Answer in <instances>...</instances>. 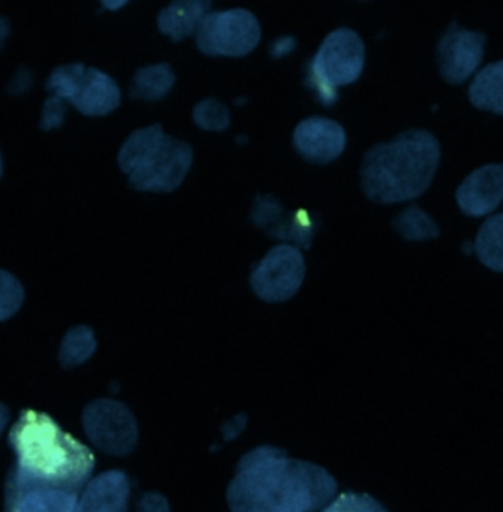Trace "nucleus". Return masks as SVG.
I'll list each match as a JSON object with an SVG mask.
<instances>
[{"label": "nucleus", "instance_id": "obj_9", "mask_svg": "<svg viewBox=\"0 0 503 512\" xmlns=\"http://www.w3.org/2000/svg\"><path fill=\"white\" fill-rule=\"evenodd\" d=\"M304 278L305 259L301 248L280 244L257 263L251 272L250 284L262 301L278 304L295 296Z\"/></svg>", "mask_w": 503, "mask_h": 512}, {"label": "nucleus", "instance_id": "obj_5", "mask_svg": "<svg viewBox=\"0 0 503 512\" xmlns=\"http://www.w3.org/2000/svg\"><path fill=\"white\" fill-rule=\"evenodd\" d=\"M364 65V41L352 29H337L323 40L311 59L307 85L323 106H332L337 103L338 88L355 83Z\"/></svg>", "mask_w": 503, "mask_h": 512}, {"label": "nucleus", "instance_id": "obj_25", "mask_svg": "<svg viewBox=\"0 0 503 512\" xmlns=\"http://www.w3.org/2000/svg\"><path fill=\"white\" fill-rule=\"evenodd\" d=\"M67 116V103L55 95H50L44 101L43 113H41L40 128L43 131L58 130L64 125Z\"/></svg>", "mask_w": 503, "mask_h": 512}, {"label": "nucleus", "instance_id": "obj_26", "mask_svg": "<svg viewBox=\"0 0 503 512\" xmlns=\"http://www.w3.org/2000/svg\"><path fill=\"white\" fill-rule=\"evenodd\" d=\"M32 85H34V73L31 68L20 67L8 83L7 92L14 97H22L31 91Z\"/></svg>", "mask_w": 503, "mask_h": 512}, {"label": "nucleus", "instance_id": "obj_7", "mask_svg": "<svg viewBox=\"0 0 503 512\" xmlns=\"http://www.w3.org/2000/svg\"><path fill=\"white\" fill-rule=\"evenodd\" d=\"M260 38L259 20L242 8L206 14L196 32L197 49L203 55L226 58L250 55Z\"/></svg>", "mask_w": 503, "mask_h": 512}, {"label": "nucleus", "instance_id": "obj_18", "mask_svg": "<svg viewBox=\"0 0 503 512\" xmlns=\"http://www.w3.org/2000/svg\"><path fill=\"white\" fill-rule=\"evenodd\" d=\"M175 83L176 76L169 64L148 65L134 74L130 95L134 100L160 101Z\"/></svg>", "mask_w": 503, "mask_h": 512}, {"label": "nucleus", "instance_id": "obj_14", "mask_svg": "<svg viewBox=\"0 0 503 512\" xmlns=\"http://www.w3.org/2000/svg\"><path fill=\"white\" fill-rule=\"evenodd\" d=\"M80 494L53 487L7 484L4 512H77Z\"/></svg>", "mask_w": 503, "mask_h": 512}, {"label": "nucleus", "instance_id": "obj_10", "mask_svg": "<svg viewBox=\"0 0 503 512\" xmlns=\"http://www.w3.org/2000/svg\"><path fill=\"white\" fill-rule=\"evenodd\" d=\"M487 37L452 23L437 44L440 76L449 85H461L476 73L484 59Z\"/></svg>", "mask_w": 503, "mask_h": 512}, {"label": "nucleus", "instance_id": "obj_30", "mask_svg": "<svg viewBox=\"0 0 503 512\" xmlns=\"http://www.w3.org/2000/svg\"><path fill=\"white\" fill-rule=\"evenodd\" d=\"M8 422H10V410L4 403H0V436L7 428Z\"/></svg>", "mask_w": 503, "mask_h": 512}, {"label": "nucleus", "instance_id": "obj_21", "mask_svg": "<svg viewBox=\"0 0 503 512\" xmlns=\"http://www.w3.org/2000/svg\"><path fill=\"white\" fill-rule=\"evenodd\" d=\"M394 229L406 241H427L439 238L440 229L433 218L418 206H409L394 220Z\"/></svg>", "mask_w": 503, "mask_h": 512}, {"label": "nucleus", "instance_id": "obj_32", "mask_svg": "<svg viewBox=\"0 0 503 512\" xmlns=\"http://www.w3.org/2000/svg\"><path fill=\"white\" fill-rule=\"evenodd\" d=\"M4 175V157H2V152H0V178Z\"/></svg>", "mask_w": 503, "mask_h": 512}, {"label": "nucleus", "instance_id": "obj_20", "mask_svg": "<svg viewBox=\"0 0 503 512\" xmlns=\"http://www.w3.org/2000/svg\"><path fill=\"white\" fill-rule=\"evenodd\" d=\"M95 350H97V338L92 328L86 325L74 326L62 340L59 362L65 368L79 367L92 358Z\"/></svg>", "mask_w": 503, "mask_h": 512}, {"label": "nucleus", "instance_id": "obj_8", "mask_svg": "<svg viewBox=\"0 0 503 512\" xmlns=\"http://www.w3.org/2000/svg\"><path fill=\"white\" fill-rule=\"evenodd\" d=\"M83 428L92 445L106 454L128 455L139 439L133 412L115 400L92 401L83 412Z\"/></svg>", "mask_w": 503, "mask_h": 512}, {"label": "nucleus", "instance_id": "obj_22", "mask_svg": "<svg viewBox=\"0 0 503 512\" xmlns=\"http://www.w3.org/2000/svg\"><path fill=\"white\" fill-rule=\"evenodd\" d=\"M25 298V287L19 278L5 269H0V322L16 316Z\"/></svg>", "mask_w": 503, "mask_h": 512}, {"label": "nucleus", "instance_id": "obj_16", "mask_svg": "<svg viewBox=\"0 0 503 512\" xmlns=\"http://www.w3.org/2000/svg\"><path fill=\"white\" fill-rule=\"evenodd\" d=\"M211 2L208 0H178L164 8L158 16V29L170 40L184 41L196 35L200 23L205 19Z\"/></svg>", "mask_w": 503, "mask_h": 512}, {"label": "nucleus", "instance_id": "obj_13", "mask_svg": "<svg viewBox=\"0 0 503 512\" xmlns=\"http://www.w3.org/2000/svg\"><path fill=\"white\" fill-rule=\"evenodd\" d=\"M455 199L461 212L469 217L493 214L503 202V163L473 170L457 188Z\"/></svg>", "mask_w": 503, "mask_h": 512}, {"label": "nucleus", "instance_id": "obj_1", "mask_svg": "<svg viewBox=\"0 0 503 512\" xmlns=\"http://www.w3.org/2000/svg\"><path fill=\"white\" fill-rule=\"evenodd\" d=\"M337 490V479L323 467L260 446L239 461L227 502L232 512H317Z\"/></svg>", "mask_w": 503, "mask_h": 512}, {"label": "nucleus", "instance_id": "obj_27", "mask_svg": "<svg viewBox=\"0 0 503 512\" xmlns=\"http://www.w3.org/2000/svg\"><path fill=\"white\" fill-rule=\"evenodd\" d=\"M137 512H170V506L161 494L148 493L140 500Z\"/></svg>", "mask_w": 503, "mask_h": 512}, {"label": "nucleus", "instance_id": "obj_6", "mask_svg": "<svg viewBox=\"0 0 503 512\" xmlns=\"http://www.w3.org/2000/svg\"><path fill=\"white\" fill-rule=\"evenodd\" d=\"M44 88L50 95L73 104L82 115L92 118L110 115L121 106V88L116 80L82 62L55 68Z\"/></svg>", "mask_w": 503, "mask_h": 512}, {"label": "nucleus", "instance_id": "obj_23", "mask_svg": "<svg viewBox=\"0 0 503 512\" xmlns=\"http://www.w3.org/2000/svg\"><path fill=\"white\" fill-rule=\"evenodd\" d=\"M193 119L197 127L205 131L221 133L230 127L229 109L214 98L200 101L193 110Z\"/></svg>", "mask_w": 503, "mask_h": 512}, {"label": "nucleus", "instance_id": "obj_11", "mask_svg": "<svg viewBox=\"0 0 503 512\" xmlns=\"http://www.w3.org/2000/svg\"><path fill=\"white\" fill-rule=\"evenodd\" d=\"M251 221L274 238L292 242L296 248H310L313 242L314 221L305 211H284L283 205L272 196H257L251 211Z\"/></svg>", "mask_w": 503, "mask_h": 512}, {"label": "nucleus", "instance_id": "obj_28", "mask_svg": "<svg viewBox=\"0 0 503 512\" xmlns=\"http://www.w3.org/2000/svg\"><path fill=\"white\" fill-rule=\"evenodd\" d=\"M296 40L293 37H283L280 40L274 41L271 46L272 58L280 59L284 56L290 55L295 50Z\"/></svg>", "mask_w": 503, "mask_h": 512}, {"label": "nucleus", "instance_id": "obj_24", "mask_svg": "<svg viewBox=\"0 0 503 512\" xmlns=\"http://www.w3.org/2000/svg\"><path fill=\"white\" fill-rule=\"evenodd\" d=\"M320 512H388L374 497L356 491H346L334 497Z\"/></svg>", "mask_w": 503, "mask_h": 512}, {"label": "nucleus", "instance_id": "obj_4", "mask_svg": "<svg viewBox=\"0 0 503 512\" xmlns=\"http://www.w3.org/2000/svg\"><path fill=\"white\" fill-rule=\"evenodd\" d=\"M188 143L167 136L161 125L140 128L119 149L118 164L131 187L143 193H173L193 166Z\"/></svg>", "mask_w": 503, "mask_h": 512}, {"label": "nucleus", "instance_id": "obj_12", "mask_svg": "<svg viewBox=\"0 0 503 512\" xmlns=\"http://www.w3.org/2000/svg\"><path fill=\"white\" fill-rule=\"evenodd\" d=\"M347 136L337 121L328 118L304 119L293 133L296 151L310 163L328 164L346 149Z\"/></svg>", "mask_w": 503, "mask_h": 512}, {"label": "nucleus", "instance_id": "obj_17", "mask_svg": "<svg viewBox=\"0 0 503 512\" xmlns=\"http://www.w3.org/2000/svg\"><path fill=\"white\" fill-rule=\"evenodd\" d=\"M469 100L476 109L503 116V61L482 68L470 83Z\"/></svg>", "mask_w": 503, "mask_h": 512}, {"label": "nucleus", "instance_id": "obj_3", "mask_svg": "<svg viewBox=\"0 0 503 512\" xmlns=\"http://www.w3.org/2000/svg\"><path fill=\"white\" fill-rule=\"evenodd\" d=\"M439 140L425 130H409L364 155L361 185L365 196L382 205L422 196L439 169Z\"/></svg>", "mask_w": 503, "mask_h": 512}, {"label": "nucleus", "instance_id": "obj_15", "mask_svg": "<svg viewBox=\"0 0 503 512\" xmlns=\"http://www.w3.org/2000/svg\"><path fill=\"white\" fill-rule=\"evenodd\" d=\"M131 482L122 470L95 476L80 494L77 512H128Z\"/></svg>", "mask_w": 503, "mask_h": 512}, {"label": "nucleus", "instance_id": "obj_31", "mask_svg": "<svg viewBox=\"0 0 503 512\" xmlns=\"http://www.w3.org/2000/svg\"><path fill=\"white\" fill-rule=\"evenodd\" d=\"M125 5H127V2L125 0H118V2H113V0H104L103 7L106 8V10L112 11V13H115V11L121 10V8H124Z\"/></svg>", "mask_w": 503, "mask_h": 512}, {"label": "nucleus", "instance_id": "obj_19", "mask_svg": "<svg viewBox=\"0 0 503 512\" xmlns=\"http://www.w3.org/2000/svg\"><path fill=\"white\" fill-rule=\"evenodd\" d=\"M473 251L485 268L503 272V214L488 218L476 233Z\"/></svg>", "mask_w": 503, "mask_h": 512}, {"label": "nucleus", "instance_id": "obj_2", "mask_svg": "<svg viewBox=\"0 0 503 512\" xmlns=\"http://www.w3.org/2000/svg\"><path fill=\"white\" fill-rule=\"evenodd\" d=\"M8 443L16 464L7 484L17 487H53L82 494L94 475L97 458L89 446L68 434L52 416L25 410Z\"/></svg>", "mask_w": 503, "mask_h": 512}, {"label": "nucleus", "instance_id": "obj_29", "mask_svg": "<svg viewBox=\"0 0 503 512\" xmlns=\"http://www.w3.org/2000/svg\"><path fill=\"white\" fill-rule=\"evenodd\" d=\"M11 34V23L7 17L0 16V52L4 49L5 43H7L8 37Z\"/></svg>", "mask_w": 503, "mask_h": 512}]
</instances>
